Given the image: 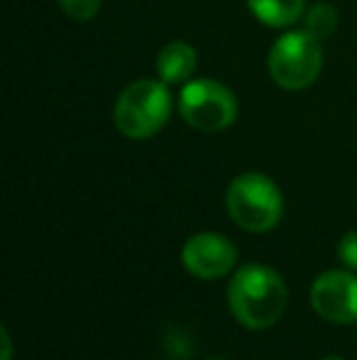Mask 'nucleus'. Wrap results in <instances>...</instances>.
Segmentation results:
<instances>
[{"label":"nucleus","mask_w":357,"mask_h":360,"mask_svg":"<svg viewBox=\"0 0 357 360\" xmlns=\"http://www.w3.org/2000/svg\"><path fill=\"white\" fill-rule=\"evenodd\" d=\"M286 285L281 275L262 262H250L235 270L228 285V307L240 326L264 331L274 326L286 309Z\"/></svg>","instance_id":"obj_1"},{"label":"nucleus","mask_w":357,"mask_h":360,"mask_svg":"<svg viewBox=\"0 0 357 360\" xmlns=\"http://www.w3.org/2000/svg\"><path fill=\"white\" fill-rule=\"evenodd\" d=\"M172 110L174 98L167 81L140 79L118 96L113 120L118 133H123L125 138L149 140L167 125Z\"/></svg>","instance_id":"obj_2"},{"label":"nucleus","mask_w":357,"mask_h":360,"mask_svg":"<svg viewBox=\"0 0 357 360\" xmlns=\"http://www.w3.org/2000/svg\"><path fill=\"white\" fill-rule=\"evenodd\" d=\"M225 209L235 226L248 233H269L284 214V196L274 179L262 172L238 174L228 186Z\"/></svg>","instance_id":"obj_3"},{"label":"nucleus","mask_w":357,"mask_h":360,"mask_svg":"<svg viewBox=\"0 0 357 360\" xmlns=\"http://www.w3.org/2000/svg\"><path fill=\"white\" fill-rule=\"evenodd\" d=\"M269 76L276 86L286 91H304L316 84L323 69L321 39L306 30L286 32L271 44L267 57Z\"/></svg>","instance_id":"obj_4"},{"label":"nucleus","mask_w":357,"mask_h":360,"mask_svg":"<svg viewBox=\"0 0 357 360\" xmlns=\"http://www.w3.org/2000/svg\"><path fill=\"white\" fill-rule=\"evenodd\" d=\"M179 113L186 125L201 133H220L238 118L235 94L213 79L186 81L179 94Z\"/></svg>","instance_id":"obj_5"},{"label":"nucleus","mask_w":357,"mask_h":360,"mask_svg":"<svg viewBox=\"0 0 357 360\" xmlns=\"http://www.w3.org/2000/svg\"><path fill=\"white\" fill-rule=\"evenodd\" d=\"M311 307L330 323H357V275L353 270H328L311 285Z\"/></svg>","instance_id":"obj_6"},{"label":"nucleus","mask_w":357,"mask_h":360,"mask_svg":"<svg viewBox=\"0 0 357 360\" xmlns=\"http://www.w3.org/2000/svg\"><path fill=\"white\" fill-rule=\"evenodd\" d=\"M181 262L186 272L198 280H220L230 275L238 262L235 245L220 233H196L181 248Z\"/></svg>","instance_id":"obj_7"},{"label":"nucleus","mask_w":357,"mask_h":360,"mask_svg":"<svg viewBox=\"0 0 357 360\" xmlns=\"http://www.w3.org/2000/svg\"><path fill=\"white\" fill-rule=\"evenodd\" d=\"M198 64V54L189 42H169L157 54V74L162 81L172 84H186L196 72Z\"/></svg>","instance_id":"obj_8"},{"label":"nucleus","mask_w":357,"mask_h":360,"mask_svg":"<svg viewBox=\"0 0 357 360\" xmlns=\"http://www.w3.org/2000/svg\"><path fill=\"white\" fill-rule=\"evenodd\" d=\"M248 8L262 25L284 30L306 15V0H248Z\"/></svg>","instance_id":"obj_9"},{"label":"nucleus","mask_w":357,"mask_h":360,"mask_svg":"<svg viewBox=\"0 0 357 360\" xmlns=\"http://www.w3.org/2000/svg\"><path fill=\"white\" fill-rule=\"evenodd\" d=\"M335 27H338V10L328 3H316L304 15V30L309 34H314L316 39H321V42L325 37H330L335 32Z\"/></svg>","instance_id":"obj_10"},{"label":"nucleus","mask_w":357,"mask_h":360,"mask_svg":"<svg viewBox=\"0 0 357 360\" xmlns=\"http://www.w3.org/2000/svg\"><path fill=\"white\" fill-rule=\"evenodd\" d=\"M59 5L74 20H90L100 10V0H59Z\"/></svg>","instance_id":"obj_11"},{"label":"nucleus","mask_w":357,"mask_h":360,"mask_svg":"<svg viewBox=\"0 0 357 360\" xmlns=\"http://www.w3.org/2000/svg\"><path fill=\"white\" fill-rule=\"evenodd\" d=\"M338 257L348 270L357 272V231H350L340 238L338 243Z\"/></svg>","instance_id":"obj_12"},{"label":"nucleus","mask_w":357,"mask_h":360,"mask_svg":"<svg viewBox=\"0 0 357 360\" xmlns=\"http://www.w3.org/2000/svg\"><path fill=\"white\" fill-rule=\"evenodd\" d=\"M3 360H13V341H10V333L8 328L3 326Z\"/></svg>","instance_id":"obj_13"},{"label":"nucleus","mask_w":357,"mask_h":360,"mask_svg":"<svg viewBox=\"0 0 357 360\" xmlns=\"http://www.w3.org/2000/svg\"><path fill=\"white\" fill-rule=\"evenodd\" d=\"M321 360H345V358H340V356H325V358H321Z\"/></svg>","instance_id":"obj_14"},{"label":"nucleus","mask_w":357,"mask_h":360,"mask_svg":"<svg viewBox=\"0 0 357 360\" xmlns=\"http://www.w3.org/2000/svg\"><path fill=\"white\" fill-rule=\"evenodd\" d=\"M210 360H225V358H210Z\"/></svg>","instance_id":"obj_15"}]
</instances>
